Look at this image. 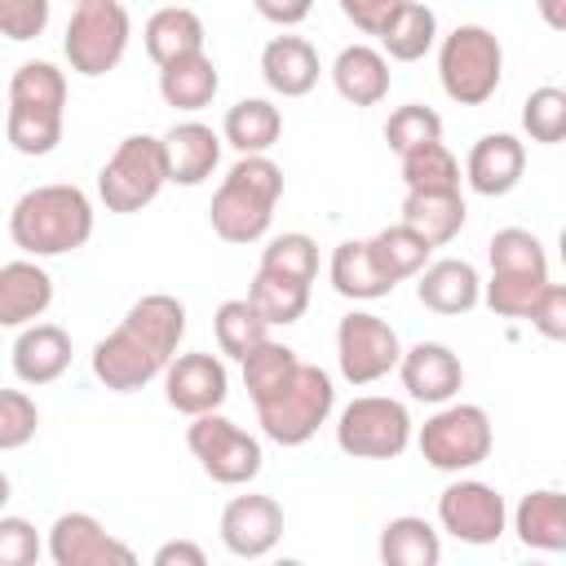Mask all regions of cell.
<instances>
[{"instance_id":"cell-1","label":"cell","mask_w":566,"mask_h":566,"mask_svg":"<svg viewBox=\"0 0 566 566\" xmlns=\"http://www.w3.org/2000/svg\"><path fill=\"white\" fill-rule=\"evenodd\" d=\"M181 336H186V305L168 292H146L142 301L128 305L119 327H111L93 345V354H88L93 376L111 394H137L164 376Z\"/></svg>"},{"instance_id":"cell-2","label":"cell","mask_w":566,"mask_h":566,"mask_svg":"<svg viewBox=\"0 0 566 566\" xmlns=\"http://www.w3.org/2000/svg\"><path fill=\"white\" fill-rule=\"evenodd\" d=\"M9 239L22 256H66L93 239V199L71 181H44L9 208Z\"/></svg>"},{"instance_id":"cell-3","label":"cell","mask_w":566,"mask_h":566,"mask_svg":"<svg viewBox=\"0 0 566 566\" xmlns=\"http://www.w3.org/2000/svg\"><path fill=\"white\" fill-rule=\"evenodd\" d=\"M66 124V71L35 57L22 62L9 80V106H4V137L18 155H53Z\"/></svg>"},{"instance_id":"cell-4","label":"cell","mask_w":566,"mask_h":566,"mask_svg":"<svg viewBox=\"0 0 566 566\" xmlns=\"http://www.w3.org/2000/svg\"><path fill=\"white\" fill-rule=\"evenodd\" d=\"M279 199H283V168L270 155H239V164L221 177V186L208 203L212 234L226 243L265 239Z\"/></svg>"},{"instance_id":"cell-5","label":"cell","mask_w":566,"mask_h":566,"mask_svg":"<svg viewBox=\"0 0 566 566\" xmlns=\"http://www.w3.org/2000/svg\"><path fill=\"white\" fill-rule=\"evenodd\" d=\"M438 80H442V93L460 106L491 102L504 80V44L495 40V31H486L478 22H460L451 35H442Z\"/></svg>"},{"instance_id":"cell-6","label":"cell","mask_w":566,"mask_h":566,"mask_svg":"<svg viewBox=\"0 0 566 566\" xmlns=\"http://www.w3.org/2000/svg\"><path fill=\"white\" fill-rule=\"evenodd\" d=\"M332 407H336L332 376L318 363H301L292 371V380L274 398L256 402V420H261V433L270 442H279V447H305L327 424Z\"/></svg>"},{"instance_id":"cell-7","label":"cell","mask_w":566,"mask_h":566,"mask_svg":"<svg viewBox=\"0 0 566 566\" xmlns=\"http://www.w3.org/2000/svg\"><path fill=\"white\" fill-rule=\"evenodd\" d=\"M411 438H416L424 464L438 469V473H469L495 447L491 416L478 402H455V398L451 402H438V411Z\"/></svg>"},{"instance_id":"cell-8","label":"cell","mask_w":566,"mask_h":566,"mask_svg":"<svg viewBox=\"0 0 566 566\" xmlns=\"http://www.w3.org/2000/svg\"><path fill=\"white\" fill-rule=\"evenodd\" d=\"M128 35H133V18L119 0H80L71 9L66 35H62V53L71 62L75 75L97 80L106 71H115L128 53Z\"/></svg>"},{"instance_id":"cell-9","label":"cell","mask_w":566,"mask_h":566,"mask_svg":"<svg viewBox=\"0 0 566 566\" xmlns=\"http://www.w3.org/2000/svg\"><path fill=\"white\" fill-rule=\"evenodd\" d=\"M164 186H168L164 150L159 137L150 133H128L97 172V199L106 203V212H124V217L150 208Z\"/></svg>"},{"instance_id":"cell-10","label":"cell","mask_w":566,"mask_h":566,"mask_svg":"<svg viewBox=\"0 0 566 566\" xmlns=\"http://www.w3.org/2000/svg\"><path fill=\"white\" fill-rule=\"evenodd\" d=\"M411 416L398 398L363 394L336 416V447L354 460H398L411 447Z\"/></svg>"},{"instance_id":"cell-11","label":"cell","mask_w":566,"mask_h":566,"mask_svg":"<svg viewBox=\"0 0 566 566\" xmlns=\"http://www.w3.org/2000/svg\"><path fill=\"white\" fill-rule=\"evenodd\" d=\"M186 447H190V455L199 460V469H203L212 482H221V486H248V482L261 473V464H265L261 442H256L248 429H239L230 416H221V411L190 416Z\"/></svg>"},{"instance_id":"cell-12","label":"cell","mask_w":566,"mask_h":566,"mask_svg":"<svg viewBox=\"0 0 566 566\" xmlns=\"http://www.w3.org/2000/svg\"><path fill=\"white\" fill-rule=\"evenodd\" d=\"M398 354H402V340L398 332L371 314V310H349L340 323H336V367L349 385H376L385 380L394 367H398Z\"/></svg>"},{"instance_id":"cell-13","label":"cell","mask_w":566,"mask_h":566,"mask_svg":"<svg viewBox=\"0 0 566 566\" xmlns=\"http://www.w3.org/2000/svg\"><path fill=\"white\" fill-rule=\"evenodd\" d=\"M438 526L447 535H455L460 544H495L509 531V504L491 482L478 478H460L442 486L438 495Z\"/></svg>"},{"instance_id":"cell-14","label":"cell","mask_w":566,"mask_h":566,"mask_svg":"<svg viewBox=\"0 0 566 566\" xmlns=\"http://www.w3.org/2000/svg\"><path fill=\"white\" fill-rule=\"evenodd\" d=\"M44 553L53 566H137V553L115 539L93 513H57L44 539Z\"/></svg>"},{"instance_id":"cell-15","label":"cell","mask_w":566,"mask_h":566,"mask_svg":"<svg viewBox=\"0 0 566 566\" xmlns=\"http://www.w3.org/2000/svg\"><path fill=\"white\" fill-rule=\"evenodd\" d=\"M164 398L172 411L181 416H203V411H221V402L230 398V371L217 354H172L164 367Z\"/></svg>"},{"instance_id":"cell-16","label":"cell","mask_w":566,"mask_h":566,"mask_svg":"<svg viewBox=\"0 0 566 566\" xmlns=\"http://www.w3.org/2000/svg\"><path fill=\"white\" fill-rule=\"evenodd\" d=\"M217 531H221L226 553L256 562V557H265L283 539V504L274 495H256V491L234 495L221 509V526Z\"/></svg>"},{"instance_id":"cell-17","label":"cell","mask_w":566,"mask_h":566,"mask_svg":"<svg viewBox=\"0 0 566 566\" xmlns=\"http://www.w3.org/2000/svg\"><path fill=\"white\" fill-rule=\"evenodd\" d=\"M394 371L402 376V389L416 402H429V407L451 402L460 394V385H464L460 354L451 345H442V340H416L411 349L398 354V367Z\"/></svg>"},{"instance_id":"cell-18","label":"cell","mask_w":566,"mask_h":566,"mask_svg":"<svg viewBox=\"0 0 566 566\" xmlns=\"http://www.w3.org/2000/svg\"><path fill=\"white\" fill-rule=\"evenodd\" d=\"M221 133L208 128L203 119H181L159 137L164 150V172L172 186H203L217 164H221Z\"/></svg>"},{"instance_id":"cell-19","label":"cell","mask_w":566,"mask_h":566,"mask_svg":"<svg viewBox=\"0 0 566 566\" xmlns=\"http://www.w3.org/2000/svg\"><path fill=\"white\" fill-rule=\"evenodd\" d=\"M526 172V146L513 137V133H486L469 146V159H464V181L473 195H486V199H500L509 190H517Z\"/></svg>"},{"instance_id":"cell-20","label":"cell","mask_w":566,"mask_h":566,"mask_svg":"<svg viewBox=\"0 0 566 566\" xmlns=\"http://www.w3.org/2000/svg\"><path fill=\"white\" fill-rule=\"evenodd\" d=\"M53 305V274L35 256L0 265V327H27Z\"/></svg>"},{"instance_id":"cell-21","label":"cell","mask_w":566,"mask_h":566,"mask_svg":"<svg viewBox=\"0 0 566 566\" xmlns=\"http://www.w3.org/2000/svg\"><path fill=\"white\" fill-rule=\"evenodd\" d=\"M416 296L433 314H469L482 301V279L464 256H438L416 274Z\"/></svg>"},{"instance_id":"cell-22","label":"cell","mask_w":566,"mask_h":566,"mask_svg":"<svg viewBox=\"0 0 566 566\" xmlns=\"http://www.w3.org/2000/svg\"><path fill=\"white\" fill-rule=\"evenodd\" d=\"M9 358H13V376L22 385H53L71 367V336H66V327L35 318V323L18 327Z\"/></svg>"},{"instance_id":"cell-23","label":"cell","mask_w":566,"mask_h":566,"mask_svg":"<svg viewBox=\"0 0 566 566\" xmlns=\"http://www.w3.org/2000/svg\"><path fill=\"white\" fill-rule=\"evenodd\" d=\"M318 75H323L318 49L305 35H274L261 49V80L279 97H305L318 84Z\"/></svg>"},{"instance_id":"cell-24","label":"cell","mask_w":566,"mask_h":566,"mask_svg":"<svg viewBox=\"0 0 566 566\" xmlns=\"http://www.w3.org/2000/svg\"><path fill=\"white\" fill-rule=\"evenodd\" d=\"M389 57L371 44H345L332 62V84L349 106H380L389 97Z\"/></svg>"},{"instance_id":"cell-25","label":"cell","mask_w":566,"mask_h":566,"mask_svg":"<svg viewBox=\"0 0 566 566\" xmlns=\"http://www.w3.org/2000/svg\"><path fill=\"white\" fill-rule=\"evenodd\" d=\"M327 279L332 287L345 296V301H380L389 296L398 283L380 270L376 252L367 239H345L332 248V261H327Z\"/></svg>"},{"instance_id":"cell-26","label":"cell","mask_w":566,"mask_h":566,"mask_svg":"<svg viewBox=\"0 0 566 566\" xmlns=\"http://www.w3.org/2000/svg\"><path fill=\"white\" fill-rule=\"evenodd\" d=\"M517 539L535 553H566V495L557 486L526 491L509 513Z\"/></svg>"},{"instance_id":"cell-27","label":"cell","mask_w":566,"mask_h":566,"mask_svg":"<svg viewBox=\"0 0 566 566\" xmlns=\"http://www.w3.org/2000/svg\"><path fill=\"white\" fill-rule=\"evenodd\" d=\"M203 40H208L203 18L195 9H186V4H164L142 27V44H146V57L155 66H168V62H177L186 53H203Z\"/></svg>"},{"instance_id":"cell-28","label":"cell","mask_w":566,"mask_h":566,"mask_svg":"<svg viewBox=\"0 0 566 566\" xmlns=\"http://www.w3.org/2000/svg\"><path fill=\"white\" fill-rule=\"evenodd\" d=\"M464 195L460 190H407L402 195V226H411L429 248H447L464 230Z\"/></svg>"},{"instance_id":"cell-29","label":"cell","mask_w":566,"mask_h":566,"mask_svg":"<svg viewBox=\"0 0 566 566\" xmlns=\"http://www.w3.org/2000/svg\"><path fill=\"white\" fill-rule=\"evenodd\" d=\"M217 88H221V75H217V62L208 53H186V57L159 66V97L172 111L195 115V111L212 106Z\"/></svg>"},{"instance_id":"cell-30","label":"cell","mask_w":566,"mask_h":566,"mask_svg":"<svg viewBox=\"0 0 566 566\" xmlns=\"http://www.w3.org/2000/svg\"><path fill=\"white\" fill-rule=\"evenodd\" d=\"M376 40H380V53L389 62H420L438 44V13L420 0H402Z\"/></svg>"},{"instance_id":"cell-31","label":"cell","mask_w":566,"mask_h":566,"mask_svg":"<svg viewBox=\"0 0 566 566\" xmlns=\"http://www.w3.org/2000/svg\"><path fill=\"white\" fill-rule=\"evenodd\" d=\"M283 137V115L270 97H239L221 119V142L239 155H265Z\"/></svg>"},{"instance_id":"cell-32","label":"cell","mask_w":566,"mask_h":566,"mask_svg":"<svg viewBox=\"0 0 566 566\" xmlns=\"http://www.w3.org/2000/svg\"><path fill=\"white\" fill-rule=\"evenodd\" d=\"M380 562L385 566H438L442 557V539L433 531V522L416 517V513H402V517H389L380 526Z\"/></svg>"},{"instance_id":"cell-33","label":"cell","mask_w":566,"mask_h":566,"mask_svg":"<svg viewBox=\"0 0 566 566\" xmlns=\"http://www.w3.org/2000/svg\"><path fill=\"white\" fill-rule=\"evenodd\" d=\"M248 301H252V310L270 327H292L310 310V283H296L287 274H274V270H261L256 265V274L248 283Z\"/></svg>"},{"instance_id":"cell-34","label":"cell","mask_w":566,"mask_h":566,"mask_svg":"<svg viewBox=\"0 0 566 566\" xmlns=\"http://www.w3.org/2000/svg\"><path fill=\"white\" fill-rule=\"evenodd\" d=\"M212 336H217V349L234 363H243V354H252L261 340H270V323L252 310L248 296H230L217 305L212 314Z\"/></svg>"},{"instance_id":"cell-35","label":"cell","mask_w":566,"mask_h":566,"mask_svg":"<svg viewBox=\"0 0 566 566\" xmlns=\"http://www.w3.org/2000/svg\"><path fill=\"white\" fill-rule=\"evenodd\" d=\"M486 261H491V274L548 279V252H544L539 234H531V230H522V226L495 230L491 243H486Z\"/></svg>"},{"instance_id":"cell-36","label":"cell","mask_w":566,"mask_h":566,"mask_svg":"<svg viewBox=\"0 0 566 566\" xmlns=\"http://www.w3.org/2000/svg\"><path fill=\"white\" fill-rule=\"evenodd\" d=\"M371 252H376V261H380V270L394 279V283H402V279H416L420 270H424V261L433 256V248L411 230V226H402V221H394V226H385V230H376L371 239Z\"/></svg>"},{"instance_id":"cell-37","label":"cell","mask_w":566,"mask_h":566,"mask_svg":"<svg viewBox=\"0 0 566 566\" xmlns=\"http://www.w3.org/2000/svg\"><path fill=\"white\" fill-rule=\"evenodd\" d=\"M296 367H301L296 349L292 345H279V340H261L252 354H243V385H248L252 407L265 402V398H274L292 380Z\"/></svg>"},{"instance_id":"cell-38","label":"cell","mask_w":566,"mask_h":566,"mask_svg":"<svg viewBox=\"0 0 566 566\" xmlns=\"http://www.w3.org/2000/svg\"><path fill=\"white\" fill-rule=\"evenodd\" d=\"M398 164H402L407 190H460V159L442 142H424V146L398 155Z\"/></svg>"},{"instance_id":"cell-39","label":"cell","mask_w":566,"mask_h":566,"mask_svg":"<svg viewBox=\"0 0 566 566\" xmlns=\"http://www.w3.org/2000/svg\"><path fill=\"white\" fill-rule=\"evenodd\" d=\"M522 128L531 142L557 146L566 137V88H557V84L531 88V97L522 102Z\"/></svg>"},{"instance_id":"cell-40","label":"cell","mask_w":566,"mask_h":566,"mask_svg":"<svg viewBox=\"0 0 566 566\" xmlns=\"http://www.w3.org/2000/svg\"><path fill=\"white\" fill-rule=\"evenodd\" d=\"M261 270H274V274H287L296 283H314L318 274V243L301 230H287V234H274L265 248H261Z\"/></svg>"},{"instance_id":"cell-41","label":"cell","mask_w":566,"mask_h":566,"mask_svg":"<svg viewBox=\"0 0 566 566\" xmlns=\"http://www.w3.org/2000/svg\"><path fill=\"white\" fill-rule=\"evenodd\" d=\"M385 142L394 155H407L424 142H442V115L433 106H420V102H407L398 111H389L385 119Z\"/></svg>"},{"instance_id":"cell-42","label":"cell","mask_w":566,"mask_h":566,"mask_svg":"<svg viewBox=\"0 0 566 566\" xmlns=\"http://www.w3.org/2000/svg\"><path fill=\"white\" fill-rule=\"evenodd\" d=\"M40 407L27 389H0V451H18L35 438Z\"/></svg>"},{"instance_id":"cell-43","label":"cell","mask_w":566,"mask_h":566,"mask_svg":"<svg viewBox=\"0 0 566 566\" xmlns=\"http://www.w3.org/2000/svg\"><path fill=\"white\" fill-rule=\"evenodd\" d=\"M548 279H522V274H491L482 283V301L491 305V314L500 318H526L535 292L544 287Z\"/></svg>"},{"instance_id":"cell-44","label":"cell","mask_w":566,"mask_h":566,"mask_svg":"<svg viewBox=\"0 0 566 566\" xmlns=\"http://www.w3.org/2000/svg\"><path fill=\"white\" fill-rule=\"evenodd\" d=\"M49 13H53V0H0V35L18 44L40 40L49 27Z\"/></svg>"},{"instance_id":"cell-45","label":"cell","mask_w":566,"mask_h":566,"mask_svg":"<svg viewBox=\"0 0 566 566\" xmlns=\"http://www.w3.org/2000/svg\"><path fill=\"white\" fill-rule=\"evenodd\" d=\"M40 553H44L40 531L18 513H0V566H31Z\"/></svg>"},{"instance_id":"cell-46","label":"cell","mask_w":566,"mask_h":566,"mask_svg":"<svg viewBox=\"0 0 566 566\" xmlns=\"http://www.w3.org/2000/svg\"><path fill=\"white\" fill-rule=\"evenodd\" d=\"M526 323L544 336V340H566V287L562 283H544L526 310Z\"/></svg>"},{"instance_id":"cell-47","label":"cell","mask_w":566,"mask_h":566,"mask_svg":"<svg viewBox=\"0 0 566 566\" xmlns=\"http://www.w3.org/2000/svg\"><path fill=\"white\" fill-rule=\"evenodd\" d=\"M340 13L363 31V35H380V27L389 22V13L402 4V0H336Z\"/></svg>"},{"instance_id":"cell-48","label":"cell","mask_w":566,"mask_h":566,"mask_svg":"<svg viewBox=\"0 0 566 566\" xmlns=\"http://www.w3.org/2000/svg\"><path fill=\"white\" fill-rule=\"evenodd\" d=\"M252 9L274 27H301L314 9V0H252Z\"/></svg>"},{"instance_id":"cell-49","label":"cell","mask_w":566,"mask_h":566,"mask_svg":"<svg viewBox=\"0 0 566 566\" xmlns=\"http://www.w3.org/2000/svg\"><path fill=\"white\" fill-rule=\"evenodd\" d=\"M150 562H155V566H208V553H203L195 539H168V544L155 548Z\"/></svg>"},{"instance_id":"cell-50","label":"cell","mask_w":566,"mask_h":566,"mask_svg":"<svg viewBox=\"0 0 566 566\" xmlns=\"http://www.w3.org/2000/svg\"><path fill=\"white\" fill-rule=\"evenodd\" d=\"M535 9L548 31H566V0H535Z\"/></svg>"},{"instance_id":"cell-51","label":"cell","mask_w":566,"mask_h":566,"mask_svg":"<svg viewBox=\"0 0 566 566\" xmlns=\"http://www.w3.org/2000/svg\"><path fill=\"white\" fill-rule=\"evenodd\" d=\"M9 495H13V482H9V473L0 469V513H4V504H9Z\"/></svg>"},{"instance_id":"cell-52","label":"cell","mask_w":566,"mask_h":566,"mask_svg":"<svg viewBox=\"0 0 566 566\" xmlns=\"http://www.w3.org/2000/svg\"><path fill=\"white\" fill-rule=\"evenodd\" d=\"M168 4H181V0H168Z\"/></svg>"},{"instance_id":"cell-53","label":"cell","mask_w":566,"mask_h":566,"mask_svg":"<svg viewBox=\"0 0 566 566\" xmlns=\"http://www.w3.org/2000/svg\"><path fill=\"white\" fill-rule=\"evenodd\" d=\"M75 4H80V0H75Z\"/></svg>"}]
</instances>
